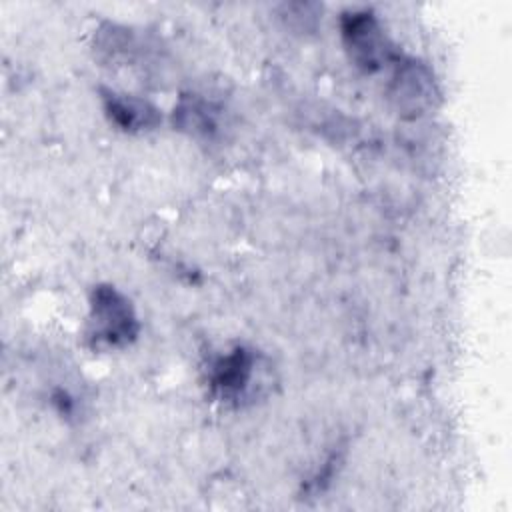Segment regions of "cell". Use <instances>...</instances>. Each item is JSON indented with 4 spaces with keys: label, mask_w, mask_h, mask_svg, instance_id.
<instances>
[{
    "label": "cell",
    "mask_w": 512,
    "mask_h": 512,
    "mask_svg": "<svg viewBox=\"0 0 512 512\" xmlns=\"http://www.w3.org/2000/svg\"><path fill=\"white\" fill-rule=\"evenodd\" d=\"M100 98L110 122H114L118 128L126 132L150 130L158 126L162 120L158 108L138 96L122 94L110 88H100Z\"/></svg>",
    "instance_id": "5b68a950"
},
{
    "label": "cell",
    "mask_w": 512,
    "mask_h": 512,
    "mask_svg": "<svg viewBox=\"0 0 512 512\" xmlns=\"http://www.w3.org/2000/svg\"><path fill=\"white\" fill-rule=\"evenodd\" d=\"M340 36L352 64L368 74L378 72L394 52L380 20L370 10H350L340 18Z\"/></svg>",
    "instance_id": "7a4b0ae2"
},
{
    "label": "cell",
    "mask_w": 512,
    "mask_h": 512,
    "mask_svg": "<svg viewBox=\"0 0 512 512\" xmlns=\"http://www.w3.org/2000/svg\"><path fill=\"white\" fill-rule=\"evenodd\" d=\"M140 332L132 302L114 286L98 284L90 294L88 340L94 348L120 350L130 346Z\"/></svg>",
    "instance_id": "6da1fadb"
},
{
    "label": "cell",
    "mask_w": 512,
    "mask_h": 512,
    "mask_svg": "<svg viewBox=\"0 0 512 512\" xmlns=\"http://www.w3.org/2000/svg\"><path fill=\"white\" fill-rule=\"evenodd\" d=\"M438 82L430 66L416 58L396 60L388 84V98L402 118H420L428 114L438 100Z\"/></svg>",
    "instance_id": "3957f363"
},
{
    "label": "cell",
    "mask_w": 512,
    "mask_h": 512,
    "mask_svg": "<svg viewBox=\"0 0 512 512\" xmlns=\"http://www.w3.org/2000/svg\"><path fill=\"white\" fill-rule=\"evenodd\" d=\"M172 118L176 128L192 136H210L216 130V112L212 104L196 94L180 96Z\"/></svg>",
    "instance_id": "8992f818"
},
{
    "label": "cell",
    "mask_w": 512,
    "mask_h": 512,
    "mask_svg": "<svg viewBox=\"0 0 512 512\" xmlns=\"http://www.w3.org/2000/svg\"><path fill=\"white\" fill-rule=\"evenodd\" d=\"M256 354L246 346H236L220 356L210 370V390L222 402H238L254 380Z\"/></svg>",
    "instance_id": "277c9868"
}]
</instances>
